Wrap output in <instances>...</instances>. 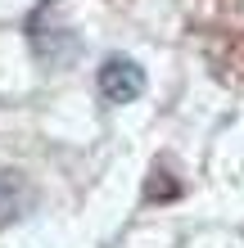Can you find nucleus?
Listing matches in <instances>:
<instances>
[{
    "instance_id": "obj_1",
    "label": "nucleus",
    "mask_w": 244,
    "mask_h": 248,
    "mask_svg": "<svg viewBox=\"0 0 244 248\" xmlns=\"http://www.w3.org/2000/svg\"><path fill=\"white\" fill-rule=\"evenodd\" d=\"M140 91H145V72L131 59H104V68H99V95L109 104H131Z\"/></svg>"
},
{
    "instance_id": "obj_2",
    "label": "nucleus",
    "mask_w": 244,
    "mask_h": 248,
    "mask_svg": "<svg viewBox=\"0 0 244 248\" xmlns=\"http://www.w3.org/2000/svg\"><path fill=\"white\" fill-rule=\"evenodd\" d=\"M14 212V176L9 171H0V217Z\"/></svg>"
}]
</instances>
